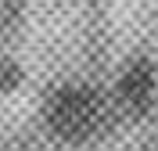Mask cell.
<instances>
[{
    "instance_id": "1",
    "label": "cell",
    "mask_w": 158,
    "mask_h": 151,
    "mask_svg": "<svg viewBox=\"0 0 158 151\" xmlns=\"http://www.w3.org/2000/svg\"><path fill=\"white\" fill-rule=\"evenodd\" d=\"M111 101L90 83H61L43 101V126L65 144H83L97 137L108 122Z\"/></svg>"
},
{
    "instance_id": "2",
    "label": "cell",
    "mask_w": 158,
    "mask_h": 151,
    "mask_svg": "<svg viewBox=\"0 0 158 151\" xmlns=\"http://www.w3.org/2000/svg\"><path fill=\"white\" fill-rule=\"evenodd\" d=\"M155 94H158V69L148 58H129L115 79V101L111 104L129 111V115H144L155 104Z\"/></svg>"
}]
</instances>
